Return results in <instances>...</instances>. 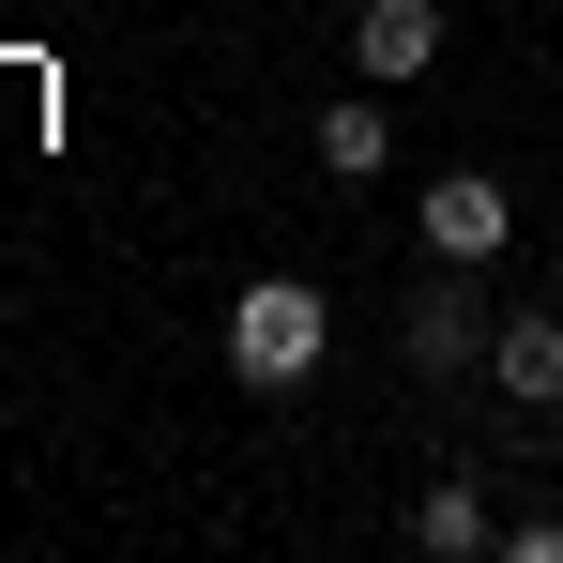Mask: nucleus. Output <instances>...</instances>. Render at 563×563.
Instances as JSON below:
<instances>
[{
    "mask_svg": "<svg viewBox=\"0 0 563 563\" xmlns=\"http://www.w3.org/2000/svg\"><path fill=\"white\" fill-rule=\"evenodd\" d=\"M380 153H396V122H380V92L320 107V168H335V184H380Z\"/></svg>",
    "mask_w": 563,
    "mask_h": 563,
    "instance_id": "0eeeda50",
    "label": "nucleus"
},
{
    "mask_svg": "<svg viewBox=\"0 0 563 563\" xmlns=\"http://www.w3.org/2000/svg\"><path fill=\"white\" fill-rule=\"evenodd\" d=\"M487 335H503V320H487V289H472V260H442V275L411 289V366H427V380H457L472 351H487Z\"/></svg>",
    "mask_w": 563,
    "mask_h": 563,
    "instance_id": "f03ea898",
    "label": "nucleus"
},
{
    "mask_svg": "<svg viewBox=\"0 0 563 563\" xmlns=\"http://www.w3.org/2000/svg\"><path fill=\"white\" fill-rule=\"evenodd\" d=\"M503 244H518V198L487 184V168H457V184H427V260H472V275H487Z\"/></svg>",
    "mask_w": 563,
    "mask_h": 563,
    "instance_id": "7ed1b4c3",
    "label": "nucleus"
},
{
    "mask_svg": "<svg viewBox=\"0 0 563 563\" xmlns=\"http://www.w3.org/2000/svg\"><path fill=\"white\" fill-rule=\"evenodd\" d=\"M427 46H442V0H366L351 15V62L366 77H427Z\"/></svg>",
    "mask_w": 563,
    "mask_h": 563,
    "instance_id": "39448f33",
    "label": "nucleus"
},
{
    "mask_svg": "<svg viewBox=\"0 0 563 563\" xmlns=\"http://www.w3.org/2000/svg\"><path fill=\"white\" fill-rule=\"evenodd\" d=\"M411 549H427V563H472V549H503V518H487V487H457V472H442V487L411 503Z\"/></svg>",
    "mask_w": 563,
    "mask_h": 563,
    "instance_id": "423d86ee",
    "label": "nucleus"
},
{
    "mask_svg": "<svg viewBox=\"0 0 563 563\" xmlns=\"http://www.w3.org/2000/svg\"><path fill=\"white\" fill-rule=\"evenodd\" d=\"M487 380H503L518 411H549V396H563V320H549V305H518V320L487 335Z\"/></svg>",
    "mask_w": 563,
    "mask_h": 563,
    "instance_id": "20e7f679",
    "label": "nucleus"
},
{
    "mask_svg": "<svg viewBox=\"0 0 563 563\" xmlns=\"http://www.w3.org/2000/svg\"><path fill=\"white\" fill-rule=\"evenodd\" d=\"M503 549H518V563H563V518H503Z\"/></svg>",
    "mask_w": 563,
    "mask_h": 563,
    "instance_id": "6e6552de",
    "label": "nucleus"
},
{
    "mask_svg": "<svg viewBox=\"0 0 563 563\" xmlns=\"http://www.w3.org/2000/svg\"><path fill=\"white\" fill-rule=\"evenodd\" d=\"M320 335H335V320H320V289H305V275H260L244 305H229V366L260 380V396H289V380L320 366Z\"/></svg>",
    "mask_w": 563,
    "mask_h": 563,
    "instance_id": "f257e3e1",
    "label": "nucleus"
}]
</instances>
